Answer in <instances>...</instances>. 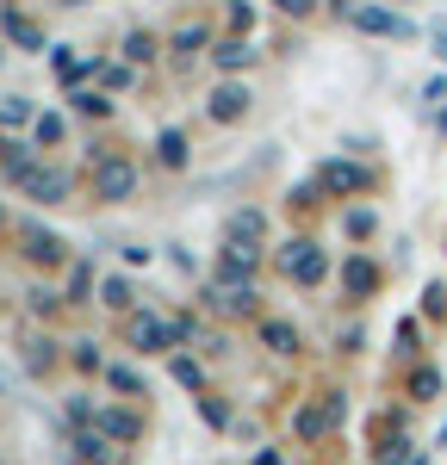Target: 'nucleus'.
<instances>
[{
	"mask_svg": "<svg viewBox=\"0 0 447 465\" xmlns=\"http://www.w3.org/2000/svg\"><path fill=\"white\" fill-rule=\"evenodd\" d=\"M255 465H280V453H261V460Z\"/></svg>",
	"mask_w": 447,
	"mask_h": 465,
	"instance_id": "nucleus-31",
	"label": "nucleus"
},
{
	"mask_svg": "<svg viewBox=\"0 0 447 465\" xmlns=\"http://www.w3.org/2000/svg\"><path fill=\"white\" fill-rule=\"evenodd\" d=\"M212 63H218V69H249V63H255V50H249L243 37H230V44L212 50Z\"/></svg>",
	"mask_w": 447,
	"mask_h": 465,
	"instance_id": "nucleus-15",
	"label": "nucleus"
},
{
	"mask_svg": "<svg viewBox=\"0 0 447 465\" xmlns=\"http://www.w3.org/2000/svg\"><path fill=\"white\" fill-rule=\"evenodd\" d=\"M25 254L44 261V267H56V261H63V242H56L50 230H25Z\"/></svg>",
	"mask_w": 447,
	"mask_h": 465,
	"instance_id": "nucleus-14",
	"label": "nucleus"
},
{
	"mask_svg": "<svg viewBox=\"0 0 447 465\" xmlns=\"http://www.w3.org/2000/svg\"><path fill=\"white\" fill-rule=\"evenodd\" d=\"M323 186H330V193H361V186H367V168H354V162H330V168H323Z\"/></svg>",
	"mask_w": 447,
	"mask_h": 465,
	"instance_id": "nucleus-10",
	"label": "nucleus"
},
{
	"mask_svg": "<svg viewBox=\"0 0 447 465\" xmlns=\"http://www.w3.org/2000/svg\"><path fill=\"white\" fill-rule=\"evenodd\" d=\"M230 236H236V242H255L261 236V212H236L230 217Z\"/></svg>",
	"mask_w": 447,
	"mask_h": 465,
	"instance_id": "nucleus-19",
	"label": "nucleus"
},
{
	"mask_svg": "<svg viewBox=\"0 0 447 465\" xmlns=\"http://www.w3.org/2000/svg\"><path fill=\"white\" fill-rule=\"evenodd\" d=\"M13 180H19L32 199H44V205H56V199L69 193V174H56V168H32V162H25V168H19Z\"/></svg>",
	"mask_w": 447,
	"mask_h": 465,
	"instance_id": "nucleus-4",
	"label": "nucleus"
},
{
	"mask_svg": "<svg viewBox=\"0 0 447 465\" xmlns=\"http://www.w3.org/2000/svg\"><path fill=\"white\" fill-rule=\"evenodd\" d=\"M273 6H280V13H293V19H304V13H311L317 0H273Z\"/></svg>",
	"mask_w": 447,
	"mask_h": 465,
	"instance_id": "nucleus-30",
	"label": "nucleus"
},
{
	"mask_svg": "<svg viewBox=\"0 0 447 465\" xmlns=\"http://www.w3.org/2000/svg\"><path fill=\"white\" fill-rule=\"evenodd\" d=\"M205 422H212V429H224V422H230V410H224L218 397H205Z\"/></svg>",
	"mask_w": 447,
	"mask_h": 465,
	"instance_id": "nucleus-28",
	"label": "nucleus"
},
{
	"mask_svg": "<svg viewBox=\"0 0 447 465\" xmlns=\"http://www.w3.org/2000/svg\"><path fill=\"white\" fill-rule=\"evenodd\" d=\"M174 44H181L186 56H193V50H205V32H199V25H193V32H181V37H174Z\"/></svg>",
	"mask_w": 447,
	"mask_h": 465,
	"instance_id": "nucleus-29",
	"label": "nucleus"
},
{
	"mask_svg": "<svg viewBox=\"0 0 447 465\" xmlns=\"http://www.w3.org/2000/svg\"><path fill=\"white\" fill-rule=\"evenodd\" d=\"M162 162H168V168H181V162H186V137H181V131H162Z\"/></svg>",
	"mask_w": 447,
	"mask_h": 465,
	"instance_id": "nucleus-21",
	"label": "nucleus"
},
{
	"mask_svg": "<svg viewBox=\"0 0 447 465\" xmlns=\"http://www.w3.org/2000/svg\"><path fill=\"white\" fill-rule=\"evenodd\" d=\"M435 391H442V372H435V366H422V372L410 379V397H435Z\"/></svg>",
	"mask_w": 447,
	"mask_h": 465,
	"instance_id": "nucleus-22",
	"label": "nucleus"
},
{
	"mask_svg": "<svg viewBox=\"0 0 447 465\" xmlns=\"http://www.w3.org/2000/svg\"><path fill=\"white\" fill-rule=\"evenodd\" d=\"M131 341H137L144 354H155V348H168V341H181V335H174L168 322H155V317H137L131 322Z\"/></svg>",
	"mask_w": 447,
	"mask_h": 465,
	"instance_id": "nucleus-7",
	"label": "nucleus"
},
{
	"mask_svg": "<svg viewBox=\"0 0 447 465\" xmlns=\"http://www.w3.org/2000/svg\"><path fill=\"white\" fill-rule=\"evenodd\" d=\"M404 460H410V440H404V434H392V440L379 447V465H404Z\"/></svg>",
	"mask_w": 447,
	"mask_h": 465,
	"instance_id": "nucleus-23",
	"label": "nucleus"
},
{
	"mask_svg": "<svg viewBox=\"0 0 447 465\" xmlns=\"http://www.w3.org/2000/svg\"><path fill=\"white\" fill-rule=\"evenodd\" d=\"M342 286L354 292V298H367V292L379 286V267H372V261H348V267H342Z\"/></svg>",
	"mask_w": 447,
	"mask_h": 465,
	"instance_id": "nucleus-11",
	"label": "nucleus"
},
{
	"mask_svg": "<svg viewBox=\"0 0 447 465\" xmlns=\"http://www.w3.org/2000/svg\"><path fill=\"white\" fill-rule=\"evenodd\" d=\"M422 311H429V317H442V311H447V292L429 286V292H422Z\"/></svg>",
	"mask_w": 447,
	"mask_h": 465,
	"instance_id": "nucleus-27",
	"label": "nucleus"
},
{
	"mask_svg": "<svg viewBox=\"0 0 447 465\" xmlns=\"http://www.w3.org/2000/svg\"><path fill=\"white\" fill-rule=\"evenodd\" d=\"M106 304H112V311H124V304H131V286H124V280H106Z\"/></svg>",
	"mask_w": 447,
	"mask_h": 465,
	"instance_id": "nucleus-26",
	"label": "nucleus"
},
{
	"mask_svg": "<svg viewBox=\"0 0 447 465\" xmlns=\"http://www.w3.org/2000/svg\"><path fill=\"white\" fill-rule=\"evenodd\" d=\"M0 25H6V37H13L19 50H44V32H37V25H32V19H25V13H6Z\"/></svg>",
	"mask_w": 447,
	"mask_h": 465,
	"instance_id": "nucleus-12",
	"label": "nucleus"
},
{
	"mask_svg": "<svg viewBox=\"0 0 447 465\" xmlns=\"http://www.w3.org/2000/svg\"><path fill=\"white\" fill-rule=\"evenodd\" d=\"M25 118H32L25 100H0V124H25Z\"/></svg>",
	"mask_w": 447,
	"mask_h": 465,
	"instance_id": "nucleus-24",
	"label": "nucleus"
},
{
	"mask_svg": "<svg viewBox=\"0 0 447 465\" xmlns=\"http://www.w3.org/2000/svg\"><path fill=\"white\" fill-rule=\"evenodd\" d=\"M131 193H137V168H131L124 155H106V162L94 168V199L118 205V199H131Z\"/></svg>",
	"mask_w": 447,
	"mask_h": 465,
	"instance_id": "nucleus-1",
	"label": "nucleus"
},
{
	"mask_svg": "<svg viewBox=\"0 0 447 465\" xmlns=\"http://www.w3.org/2000/svg\"><path fill=\"white\" fill-rule=\"evenodd\" d=\"M261 254L249 249V242H230V249H224V280H236V273H243V280H249V267H255Z\"/></svg>",
	"mask_w": 447,
	"mask_h": 465,
	"instance_id": "nucleus-16",
	"label": "nucleus"
},
{
	"mask_svg": "<svg viewBox=\"0 0 447 465\" xmlns=\"http://www.w3.org/2000/svg\"><path fill=\"white\" fill-rule=\"evenodd\" d=\"M243 112H249V87H218V94H212V118H218V124H236Z\"/></svg>",
	"mask_w": 447,
	"mask_h": 465,
	"instance_id": "nucleus-8",
	"label": "nucleus"
},
{
	"mask_svg": "<svg viewBox=\"0 0 447 465\" xmlns=\"http://www.w3.org/2000/svg\"><path fill=\"white\" fill-rule=\"evenodd\" d=\"M94 422H100L112 440H137V434H144V422H137V416H124V410H100Z\"/></svg>",
	"mask_w": 447,
	"mask_h": 465,
	"instance_id": "nucleus-13",
	"label": "nucleus"
},
{
	"mask_svg": "<svg viewBox=\"0 0 447 465\" xmlns=\"http://www.w3.org/2000/svg\"><path fill=\"white\" fill-rule=\"evenodd\" d=\"M69 6H81V0H69Z\"/></svg>",
	"mask_w": 447,
	"mask_h": 465,
	"instance_id": "nucleus-32",
	"label": "nucleus"
},
{
	"mask_svg": "<svg viewBox=\"0 0 447 465\" xmlns=\"http://www.w3.org/2000/svg\"><path fill=\"white\" fill-rule=\"evenodd\" d=\"M348 25L367 32V37H410V19H404V13H385V6H354Z\"/></svg>",
	"mask_w": 447,
	"mask_h": 465,
	"instance_id": "nucleus-3",
	"label": "nucleus"
},
{
	"mask_svg": "<svg viewBox=\"0 0 447 465\" xmlns=\"http://www.w3.org/2000/svg\"><path fill=\"white\" fill-rule=\"evenodd\" d=\"M124 56H131V63H149V56H155V37H149V32H131V37H124Z\"/></svg>",
	"mask_w": 447,
	"mask_h": 465,
	"instance_id": "nucleus-20",
	"label": "nucleus"
},
{
	"mask_svg": "<svg viewBox=\"0 0 447 465\" xmlns=\"http://www.w3.org/2000/svg\"><path fill=\"white\" fill-rule=\"evenodd\" d=\"M212 304H218L224 317H249V311H255V292H249V280H243V286L224 280V286H212Z\"/></svg>",
	"mask_w": 447,
	"mask_h": 465,
	"instance_id": "nucleus-6",
	"label": "nucleus"
},
{
	"mask_svg": "<svg viewBox=\"0 0 447 465\" xmlns=\"http://www.w3.org/2000/svg\"><path fill=\"white\" fill-rule=\"evenodd\" d=\"M74 112H87V118H106V112H112V100L100 94V87H87V94H74Z\"/></svg>",
	"mask_w": 447,
	"mask_h": 465,
	"instance_id": "nucleus-18",
	"label": "nucleus"
},
{
	"mask_svg": "<svg viewBox=\"0 0 447 465\" xmlns=\"http://www.w3.org/2000/svg\"><path fill=\"white\" fill-rule=\"evenodd\" d=\"M261 341H267V348H273V354H293V348H298L293 322H261Z\"/></svg>",
	"mask_w": 447,
	"mask_h": 465,
	"instance_id": "nucleus-17",
	"label": "nucleus"
},
{
	"mask_svg": "<svg viewBox=\"0 0 447 465\" xmlns=\"http://www.w3.org/2000/svg\"><path fill=\"white\" fill-rule=\"evenodd\" d=\"M74 453H81V460H94V465H106L112 460V434L100 429V422H94V429H81V434H74Z\"/></svg>",
	"mask_w": 447,
	"mask_h": 465,
	"instance_id": "nucleus-9",
	"label": "nucleus"
},
{
	"mask_svg": "<svg viewBox=\"0 0 447 465\" xmlns=\"http://www.w3.org/2000/svg\"><path fill=\"white\" fill-rule=\"evenodd\" d=\"M37 143H63V118H37Z\"/></svg>",
	"mask_w": 447,
	"mask_h": 465,
	"instance_id": "nucleus-25",
	"label": "nucleus"
},
{
	"mask_svg": "<svg viewBox=\"0 0 447 465\" xmlns=\"http://www.w3.org/2000/svg\"><path fill=\"white\" fill-rule=\"evenodd\" d=\"M335 416H342V397H330V403H304V410H298V440H323Z\"/></svg>",
	"mask_w": 447,
	"mask_h": 465,
	"instance_id": "nucleus-5",
	"label": "nucleus"
},
{
	"mask_svg": "<svg viewBox=\"0 0 447 465\" xmlns=\"http://www.w3.org/2000/svg\"><path fill=\"white\" fill-rule=\"evenodd\" d=\"M280 267H286V280H298V286H317V280L330 273V261H323L317 242H293V249L280 254Z\"/></svg>",
	"mask_w": 447,
	"mask_h": 465,
	"instance_id": "nucleus-2",
	"label": "nucleus"
}]
</instances>
